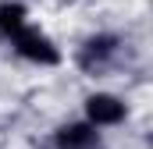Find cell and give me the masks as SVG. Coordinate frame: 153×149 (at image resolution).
I'll return each instance as SVG.
<instances>
[{"mask_svg":"<svg viewBox=\"0 0 153 149\" xmlns=\"http://www.w3.org/2000/svg\"><path fill=\"white\" fill-rule=\"evenodd\" d=\"M14 39H18V53H22V57L43 60V64H53V60H57V50L50 46V39L39 36V32H32V29H18Z\"/></svg>","mask_w":153,"mask_h":149,"instance_id":"obj_1","label":"cell"},{"mask_svg":"<svg viewBox=\"0 0 153 149\" xmlns=\"http://www.w3.org/2000/svg\"><path fill=\"white\" fill-rule=\"evenodd\" d=\"M22 21H25V11L18 4H0V29L4 32H18Z\"/></svg>","mask_w":153,"mask_h":149,"instance_id":"obj_4","label":"cell"},{"mask_svg":"<svg viewBox=\"0 0 153 149\" xmlns=\"http://www.w3.org/2000/svg\"><path fill=\"white\" fill-rule=\"evenodd\" d=\"M93 142V131L89 128H82V124H71V128H64L61 131V146L64 149H82Z\"/></svg>","mask_w":153,"mask_h":149,"instance_id":"obj_3","label":"cell"},{"mask_svg":"<svg viewBox=\"0 0 153 149\" xmlns=\"http://www.w3.org/2000/svg\"><path fill=\"white\" fill-rule=\"evenodd\" d=\"M85 110H89V121L93 124H117L125 117V107L117 103L114 96H93Z\"/></svg>","mask_w":153,"mask_h":149,"instance_id":"obj_2","label":"cell"}]
</instances>
